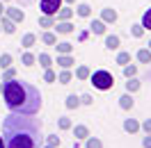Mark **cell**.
Returning <instances> with one entry per match:
<instances>
[{
	"mask_svg": "<svg viewBox=\"0 0 151 148\" xmlns=\"http://www.w3.org/2000/svg\"><path fill=\"white\" fill-rule=\"evenodd\" d=\"M131 34H133L135 39H140L142 34H144V28H142L140 23H135V25H131Z\"/></svg>",
	"mask_w": 151,
	"mask_h": 148,
	"instance_id": "33",
	"label": "cell"
},
{
	"mask_svg": "<svg viewBox=\"0 0 151 148\" xmlns=\"http://www.w3.org/2000/svg\"><path fill=\"white\" fill-rule=\"evenodd\" d=\"M44 80H46V82H55V80H57L55 71H50V68H46V73H44Z\"/></svg>",
	"mask_w": 151,
	"mask_h": 148,
	"instance_id": "37",
	"label": "cell"
},
{
	"mask_svg": "<svg viewBox=\"0 0 151 148\" xmlns=\"http://www.w3.org/2000/svg\"><path fill=\"white\" fill-rule=\"evenodd\" d=\"M5 16L12 18L14 23H23V21H25V11L19 9V7H7V9H5Z\"/></svg>",
	"mask_w": 151,
	"mask_h": 148,
	"instance_id": "5",
	"label": "cell"
},
{
	"mask_svg": "<svg viewBox=\"0 0 151 148\" xmlns=\"http://www.w3.org/2000/svg\"><path fill=\"white\" fill-rule=\"evenodd\" d=\"M0 148H5V141H2V137H0Z\"/></svg>",
	"mask_w": 151,
	"mask_h": 148,
	"instance_id": "44",
	"label": "cell"
},
{
	"mask_svg": "<svg viewBox=\"0 0 151 148\" xmlns=\"http://www.w3.org/2000/svg\"><path fill=\"white\" fill-rule=\"evenodd\" d=\"M73 137L76 139H87V137H89L87 125H76V128H73Z\"/></svg>",
	"mask_w": 151,
	"mask_h": 148,
	"instance_id": "18",
	"label": "cell"
},
{
	"mask_svg": "<svg viewBox=\"0 0 151 148\" xmlns=\"http://www.w3.org/2000/svg\"><path fill=\"white\" fill-rule=\"evenodd\" d=\"M135 73H137V66H133V64H126V66H124V75H126V78H133Z\"/></svg>",
	"mask_w": 151,
	"mask_h": 148,
	"instance_id": "34",
	"label": "cell"
},
{
	"mask_svg": "<svg viewBox=\"0 0 151 148\" xmlns=\"http://www.w3.org/2000/svg\"><path fill=\"white\" fill-rule=\"evenodd\" d=\"M0 66H2V68H9L12 66V55L9 53H2V55H0Z\"/></svg>",
	"mask_w": 151,
	"mask_h": 148,
	"instance_id": "32",
	"label": "cell"
},
{
	"mask_svg": "<svg viewBox=\"0 0 151 148\" xmlns=\"http://www.w3.org/2000/svg\"><path fill=\"white\" fill-rule=\"evenodd\" d=\"M73 148H80V144H78V139H76V141H73Z\"/></svg>",
	"mask_w": 151,
	"mask_h": 148,
	"instance_id": "43",
	"label": "cell"
},
{
	"mask_svg": "<svg viewBox=\"0 0 151 148\" xmlns=\"http://www.w3.org/2000/svg\"><path fill=\"white\" fill-rule=\"evenodd\" d=\"M87 37H89V32H80V34H78V41H85Z\"/></svg>",
	"mask_w": 151,
	"mask_h": 148,
	"instance_id": "41",
	"label": "cell"
},
{
	"mask_svg": "<svg viewBox=\"0 0 151 148\" xmlns=\"http://www.w3.org/2000/svg\"><path fill=\"white\" fill-rule=\"evenodd\" d=\"M2 141L5 148H41L44 146V123L37 114H14L2 119Z\"/></svg>",
	"mask_w": 151,
	"mask_h": 148,
	"instance_id": "1",
	"label": "cell"
},
{
	"mask_svg": "<svg viewBox=\"0 0 151 148\" xmlns=\"http://www.w3.org/2000/svg\"><path fill=\"white\" fill-rule=\"evenodd\" d=\"M62 2H73V0H62Z\"/></svg>",
	"mask_w": 151,
	"mask_h": 148,
	"instance_id": "46",
	"label": "cell"
},
{
	"mask_svg": "<svg viewBox=\"0 0 151 148\" xmlns=\"http://www.w3.org/2000/svg\"><path fill=\"white\" fill-rule=\"evenodd\" d=\"M44 141L50 144V146H60V137L57 134H48V137H44Z\"/></svg>",
	"mask_w": 151,
	"mask_h": 148,
	"instance_id": "36",
	"label": "cell"
},
{
	"mask_svg": "<svg viewBox=\"0 0 151 148\" xmlns=\"http://www.w3.org/2000/svg\"><path fill=\"white\" fill-rule=\"evenodd\" d=\"M35 62H37V57L32 55V53H23V57H21V64L23 66H32Z\"/></svg>",
	"mask_w": 151,
	"mask_h": 148,
	"instance_id": "26",
	"label": "cell"
},
{
	"mask_svg": "<svg viewBox=\"0 0 151 148\" xmlns=\"http://www.w3.org/2000/svg\"><path fill=\"white\" fill-rule=\"evenodd\" d=\"M80 102H83V105H92V96H89V93H83V96H80Z\"/></svg>",
	"mask_w": 151,
	"mask_h": 148,
	"instance_id": "38",
	"label": "cell"
},
{
	"mask_svg": "<svg viewBox=\"0 0 151 148\" xmlns=\"http://www.w3.org/2000/svg\"><path fill=\"white\" fill-rule=\"evenodd\" d=\"M64 105L69 107V110H76V107L80 105V96H76V93H69V96H66V102H64Z\"/></svg>",
	"mask_w": 151,
	"mask_h": 148,
	"instance_id": "20",
	"label": "cell"
},
{
	"mask_svg": "<svg viewBox=\"0 0 151 148\" xmlns=\"http://www.w3.org/2000/svg\"><path fill=\"white\" fill-rule=\"evenodd\" d=\"M76 14H78L80 18H89V16H92V7L83 2V5H78V7H76Z\"/></svg>",
	"mask_w": 151,
	"mask_h": 148,
	"instance_id": "14",
	"label": "cell"
},
{
	"mask_svg": "<svg viewBox=\"0 0 151 148\" xmlns=\"http://www.w3.org/2000/svg\"><path fill=\"white\" fill-rule=\"evenodd\" d=\"M0 30H2V28H0Z\"/></svg>",
	"mask_w": 151,
	"mask_h": 148,
	"instance_id": "50",
	"label": "cell"
},
{
	"mask_svg": "<svg viewBox=\"0 0 151 148\" xmlns=\"http://www.w3.org/2000/svg\"><path fill=\"white\" fill-rule=\"evenodd\" d=\"M144 30H151V9L144 11V16H142V23H140Z\"/></svg>",
	"mask_w": 151,
	"mask_h": 148,
	"instance_id": "30",
	"label": "cell"
},
{
	"mask_svg": "<svg viewBox=\"0 0 151 148\" xmlns=\"http://www.w3.org/2000/svg\"><path fill=\"white\" fill-rule=\"evenodd\" d=\"M89 80L94 84L96 89H101V91H108V89H112L114 84V78L110 71H94V73L89 75Z\"/></svg>",
	"mask_w": 151,
	"mask_h": 148,
	"instance_id": "3",
	"label": "cell"
},
{
	"mask_svg": "<svg viewBox=\"0 0 151 148\" xmlns=\"http://www.w3.org/2000/svg\"><path fill=\"white\" fill-rule=\"evenodd\" d=\"M0 28L5 30V32H7V34H14V32H16V23H14V21L12 18H7V16H0Z\"/></svg>",
	"mask_w": 151,
	"mask_h": 148,
	"instance_id": "6",
	"label": "cell"
},
{
	"mask_svg": "<svg viewBox=\"0 0 151 148\" xmlns=\"http://www.w3.org/2000/svg\"><path fill=\"white\" fill-rule=\"evenodd\" d=\"M137 59H140V64H151V50L149 48H140L137 50Z\"/></svg>",
	"mask_w": 151,
	"mask_h": 148,
	"instance_id": "13",
	"label": "cell"
},
{
	"mask_svg": "<svg viewBox=\"0 0 151 148\" xmlns=\"http://www.w3.org/2000/svg\"><path fill=\"white\" fill-rule=\"evenodd\" d=\"M2 2H9V0H2Z\"/></svg>",
	"mask_w": 151,
	"mask_h": 148,
	"instance_id": "49",
	"label": "cell"
},
{
	"mask_svg": "<svg viewBox=\"0 0 151 148\" xmlns=\"http://www.w3.org/2000/svg\"><path fill=\"white\" fill-rule=\"evenodd\" d=\"M71 16H73V9H71V7H60V9H57V21H69Z\"/></svg>",
	"mask_w": 151,
	"mask_h": 148,
	"instance_id": "16",
	"label": "cell"
},
{
	"mask_svg": "<svg viewBox=\"0 0 151 148\" xmlns=\"http://www.w3.org/2000/svg\"><path fill=\"white\" fill-rule=\"evenodd\" d=\"M149 50H151V41H149Z\"/></svg>",
	"mask_w": 151,
	"mask_h": 148,
	"instance_id": "48",
	"label": "cell"
},
{
	"mask_svg": "<svg viewBox=\"0 0 151 148\" xmlns=\"http://www.w3.org/2000/svg\"><path fill=\"white\" fill-rule=\"evenodd\" d=\"M85 148H103V144H101V139H96V137H87Z\"/></svg>",
	"mask_w": 151,
	"mask_h": 148,
	"instance_id": "29",
	"label": "cell"
},
{
	"mask_svg": "<svg viewBox=\"0 0 151 148\" xmlns=\"http://www.w3.org/2000/svg\"><path fill=\"white\" fill-rule=\"evenodd\" d=\"M39 25H41V28H53V25H55V18H53V16H46V14H44V16L39 18Z\"/></svg>",
	"mask_w": 151,
	"mask_h": 148,
	"instance_id": "27",
	"label": "cell"
},
{
	"mask_svg": "<svg viewBox=\"0 0 151 148\" xmlns=\"http://www.w3.org/2000/svg\"><path fill=\"white\" fill-rule=\"evenodd\" d=\"M140 89V80L133 75V78H128V82H126V91L128 93H133V91H137Z\"/></svg>",
	"mask_w": 151,
	"mask_h": 148,
	"instance_id": "22",
	"label": "cell"
},
{
	"mask_svg": "<svg viewBox=\"0 0 151 148\" xmlns=\"http://www.w3.org/2000/svg\"><path fill=\"white\" fill-rule=\"evenodd\" d=\"M71 78H73L71 71H69V68H62V73L57 75V82H60V84H69V82H71Z\"/></svg>",
	"mask_w": 151,
	"mask_h": 148,
	"instance_id": "23",
	"label": "cell"
},
{
	"mask_svg": "<svg viewBox=\"0 0 151 148\" xmlns=\"http://www.w3.org/2000/svg\"><path fill=\"white\" fill-rule=\"evenodd\" d=\"M60 7H62V0H39V9L46 16H55Z\"/></svg>",
	"mask_w": 151,
	"mask_h": 148,
	"instance_id": "4",
	"label": "cell"
},
{
	"mask_svg": "<svg viewBox=\"0 0 151 148\" xmlns=\"http://www.w3.org/2000/svg\"><path fill=\"white\" fill-rule=\"evenodd\" d=\"M57 48V55H71V50H73V43H69V41H62V43H55Z\"/></svg>",
	"mask_w": 151,
	"mask_h": 148,
	"instance_id": "12",
	"label": "cell"
},
{
	"mask_svg": "<svg viewBox=\"0 0 151 148\" xmlns=\"http://www.w3.org/2000/svg\"><path fill=\"white\" fill-rule=\"evenodd\" d=\"M2 98H5L7 110L14 114H39L44 105L41 100L44 96L37 84L28 82V80H19V78L2 82Z\"/></svg>",
	"mask_w": 151,
	"mask_h": 148,
	"instance_id": "2",
	"label": "cell"
},
{
	"mask_svg": "<svg viewBox=\"0 0 151 148\" xmlns=\"http://www.w3.org/2000/svg\"><path fill=\"white\" fill-rule=\"evenodd\" d=\"M142 146H144V148H151V134H147V137L142 139Z\"/></svg>",
	"mask_w": 151,
	"mask_h": 148,
	"instance_id": "40",
	"label": "cell"
},
{
	"mask_svg": "<svg viewBox=\"0 0 151 148\" xmlns=\"http://www.w3.org/2000/svg\"><path fill=\"white\" fill-rule=\"evenodd\" d=\"M41 41H44L46 46H55V43H57V37L53 34V32H44V34H41Z\"/></svg>",
	"mask_w": 151,
	"mask_h": 148,
	"instance_id": "25",
	"label": "cell"
},
{
	"mask_svg": "<svg viewBox=\"0 0 151 148\" xmlns=\"http://www.w3.org/2000/svg\"><path fill=\"white\" fill-rule=\"evenodd\" d=\"M101 21H103V23H114V21H117V11L110 9V7H105V9L101 11Z\"/></svg>",
	"mask_w": 151,
	"mask_h": 148,
	"instance_id": "9",
	"label": "cell"
},
{
	"mask_svg": "<svg viewBox=\"0 0 151 148\" xmlns=\"http://www.w3.org/2000/svg\"><path fill=\"white\" fill-rule=\"evenodd\" d=\"M89 75H92L89 66H78V68H76V78H78V80H89Z\"/></svg>",
	"mask_w": 151,
	"mask_h": 148,
	"instance_id": "19",
	"label": "cell"
},
{
	"mask_svg": "<svg viewBox=\"0 0 151 148\" xmlns=\"http://www.w3.org/2000/svg\"><path fill=\"white\" fill-rule=\"evenodd\" d=\"M57 128L60 130H69L71 128V119H69V116H60V119H57Z\"/></svg>",
	"mask_w": 151,
	"mask_h": 148,
	"instance_id": "28",
	"label": "cell"
},
{
	"mask_svg": "<svg viewBox=\"0 0 151 148\" xmlns=\"http://www.w3.org/2000/svg\"><path fill=\"white\" fill-rule=\"evenodd\" d=\"M117 64H122V66L131 64V53H119L117 55Z\"/></svg>",
	"mask_w": 151,
	"mask_h": 148,
	"instance_id": "31",
	"label": "cell"
},
{
	"mask_svg": "<svg viewBox=\"0 0 151 148\" xmlns=\"http://www.w3.org/2000/svg\"><path fill=\"white\" fill-rule=\"evenodd\" d=\"M37 62H39L41 66H44V68H50V66H53V57H50V55H46V53H41V55L37 57Z\"/></svg>",
	"mask_w": 151,
	"mask_h": 148,
	"instance_id": "24",
	"label": "cell"
},
{
	"mask_svg": "<svg viewBox=\"0 0 151 148\" xmlns=\"http://www.w3.org/2000/svg\"><path fill=\"white\" fill-rule=\"evenodd\" d=\"M119 107H122V110H131V107H133V96H131L128 91L119 98Z\"/></svg>",
	"mask_w": 151,
	"mask_h": 148,
	"instance_id": "17",
	"label": "cell"
},
{
	"mask_svg": "<svg viewBox=\"0 0 151 148\" xmlns=\"http://www.w3.org/2000/svg\"><path fill=\"white\" fill-rule=\"evenodd\" d=\"M89 32L92 34H105V23L103 21H92V25H89Z\"/></svg>",
	"mask_w": 151,
	"mask_h": 148,
	"instance_id": "10",
	"label": "cell"
},
{
	"mask_svg": "<svg viewBox=\"0 0 151 148\" xmlns=\"http://www.w3.org/2000/svg\"><path fill=\"white\" fill-rule=\"evenodd\" d=\"M2 14H5V2L0 0V16H2Z\"/></svg>",
	"mask_w": 151,
	"mask_h": 148,
	"instance_id": "42",
	"label": "cell"
},
{
	"mask_svg": "<svg viewBox=\"0 0 151 148\" xmlns=\"http://www.w3.org/2000/svg\"><path fill=\"white\" fill-rule=\"evenodd\" d=\"M35 43H37V34H32V32H28L25 37L21 39V46H23V48H32Z\"/></svg>",
	"mask_w": 151,
	"mask_h": 148,
	"instance_id": "15",
	"label": "cell"
},
{
	"mask_svg": "<svg viewBox=\"0 0 151 148\" xmlns=\"http://www.w3.org/2000/svg\"><path fill=\"white\" fill-rule=\"evenodd\" d=\"M12 78H16V71L14 68H5V73H2V82H7V80H12Z\"/></svg>",
	"mask_w": 151,
	"mask_h": 148,
	"instance_id": "35",
	"label": "cell"
},
{
	"mask_svg": "<svg viewBox=\"0 0 151 148\" xmlns=\"http://www.w3.org/2000/svg\"><path fill=\"white\" fill-rule=\"evenodd\" d=\"M119 43H122V39L117 37V34H108V37H105V48H108V50H117Z\"/></svg>",
	"mask_w": 151,
	"mask_h": 148,
	"instance_id": "8",
	"label": "cell"
},
{
	"mask_svg": "<svg viewBox=\"0 0 151 148\" xmlns=\"http://www.w3.org/2000/svg\"><path fill=\"white\" fill-rule=\"evenodd\" d=\"M0 93H2V84H0Z\"/></svg>",
	"mask_w": 151,
	"mask_h": 148,
	"instance_id": "47",
	"label": "cell"
},
{
	"mask_svg": "<svg viewBox=\"0 0 151 148\" xmlns=\"http://www.w3.org/2000/svg\"><path fill=\"white\" fill-rule=\"evenodd\" d=\"M124 130H126V132H137V130H140V123L135 119H126L124 121Z\"/></svg>",
	"mask_w": 151,
	"mask_h": 148,
	"instance_id": "21",
	"label": "cell"
},
{
	"mask_svg": "<svg viewBox=\"0 0 151 148\" xmlns=\"http://www.w3.org/2000/svg\"><path fill=\"white\" fill-rule=\"evenodd\" d=\"M41 148H55V146H50V144H46V146H41Z\"/></svg>",
	"mask_w": 151,
	"mask_h": 148,
	"instance_id": "45",
	"label": "cell"
},
{
	"mask_svg": "<svg viewBox=\"0 0 151 148\" xmlns=\"http://www.w3.org/2000/svg\"><path fill=\"white\" fill-rule=\"evenodd\" d=\"M140 128L144 130L147 134H151V119H147V121H144V123H142V125H140Z\"/></svg>",
	"mask_w": 151,
	"mask_h": 148,
	"instance_id": "39",
	"label": "cell"
},
{
	"mask_svg": "<svg viewBox=\"0 0 151 148\" xmlns=\"http://www.w3.org/2000/svg\"><path fill=\"white\" fill-rule=\"evenodd\" d=\"M55 30L60 32V34H71V32H73V25H71L69 21H57V23H55Z\"/></svg>",
	"mask_w": 151,
	"mask_h": 148,
	"instance_id": "7",
	"label": "cell"
},
{
	"mask_svg": "<svg viewBox=\"0 0 151 148\" xmlns=\"http://www.w3.org/2000/svg\"><path fill=\"white\" fill-rule=\"evenodd\" d=\"M57 64L62 66V68H71L76 64V59L71 55H57Z\"/></svg>",
	"mask_w": 151,
	"mask_h": 148,
	"instance_id": "11",
	"label": "cell"
}]
</instances>
